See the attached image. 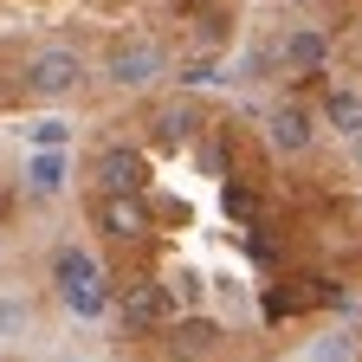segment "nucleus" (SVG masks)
I'll return each mask as SVG.
<instances>
[{
	"instance_id": "obj_9",
	"label": "nucleus",
	"mask_w": 362,
	"mask_h": 362,
	"mask_svg": "<svg viewBox=\"0 0 362 362\" xmlns=\"http://www.w3.org/2000/svg\"><path fill=\"white\" fill-rule=\"evenodd\" d=\"M26 181H33V194H59L65 188V156H33Z\"/></svg>"
},
{
	"instance_id": "obj_15",
	"label": "nucleus",
	"mask_w": 362,
	"mask_h": 362,
	"mask_svg": "<svg viewBox=\"0 0 362 362\" xmlns=\"http://www.w3.org/2000/svg\"><path fill=\"white\" fill-rule=\"evenodd\" d=\"M349 156H356V162H362V129H356V136H349Z\"/></svg>"
},
{
	"instance_id": "obj_8",
	"label": "nucleus",
	"mask_w": 362,
	"mask_h": 362,
	"mask_svg": "<svg viewBox=\"0 0 362 362\" xmlns=\"http://www.w3.org/2000/svg\"><path fill=\"white\" fill-rule=\"evenodd\" d=\"M162 310H168L162 285H129V298H123V317H129V324H156Z\"/></svg>"
},
{
	"instance_id": "obj_5",
	"label": "nucleus",
	"mask_w": 362,
	"mask_h": 362,
	"mask_svg": "<svg viewBox=\"0 0 362 362\" xmlns=\"http://www.w3.org/2000/svg\"><path fill=\"white\" fill-rule=\"evenodd\" d=\"M143 188V162L129 149H104L98 156V194H136Z\"/></svg>"
},
{
	"instance_id": "obj_1",
	"label": "nucleus",
	"mask_w": 362,
	"mask_h": 362,
	"mask_svg": "<svg viewBox=\"0 0 362 362\" xmlns=\"http://www.w3.org/2000/svg\"><path fill=\"white\" fill-rule=\"evenodd\" d=\"M84 84V52H71V45H39V52L26 59V90L45 104L71 98V90Z\"/></svg>"
},
{
	"instance_id": "obj_10",
	"label": "nucleus",
	"mask_w": 362,
	"mask_h": 362,
	"mask_svg": "<svg viewBox=\"0 0 362 362\" xmlns=\"http://www.w3.org/2000/svg\"><path fill=\"white\" fill-rule=\"evenodd\" d=\"M324 110H330V123H337L343 136L362 129V98H356V90H330V104H324Z\"/></svg>"
},
{
	"instance_id": "obj_6",
	"label": "nucleus",
	"mask_w": 362,
	"mask_h": 362,
	"mask_svg": "<svg viewBox=\"0 0 362 362\" xmlns=\"http://www.w3.org/2000/svg\"><path fill=\"white\" fill-rule=\"evenodd\" d=\"M272 143H279L285 156L310 149V117H304L298 104H285V110H272Z\"/></svg>"
},
{
	"instance_id": "obj_12",
	"label": "nucleus",
	"mask_w": 362,
	"mask_h": 362,
	"mask_svg": "<svg viewBox=\"0 0 362 362\" xmlns=\"http://www.w3.org/2000/svg\"><path fill=\"white\" fill-rule=\"evenodd\" d=\"M65 136H71V123H65V117H39V123H33V143H39V149H59Z\"/></svg>"
},
{
	"instance_id": "obj_14",
	"label": "nucleus",
	"mask_w": 362,
	"mask_h": 362,
	"mask_svg": "<svg viewBox=\"0 0 362 362\" xmlns=\"http://www.w3.org/2000/svg\"><path fill=\"white\" fill-rule=\"evenodd\" d=\"M310 362H349V337H337V343H317V349H310Z\"/></svg>"
},
{
	"instance_id": "obj_7",
	"label": "nucleus",
	"mask_w": 362,
	"mask_h": 362,
	"mask_svg": "<svg viewBox=\"0 0 362 362\" xmlns=\"http://www.w3.org/2000/svg\"><path fill=\"white\" fill-rule=\"evenodd\" d=\"M279 59L291 71H310V65H324V39H317V33H285L279 39Z\"/></svg>"
},
{
	"instance_id": "obj_11",
	"label": "nucleus",
	"mask_w": 362,
	"mask_h": 362,
	"mask_svg": "<svg viewBox=\"0 0 362 362\" xmlns=\"http://www.w3.org/2000/svg\"><path fill=\"white\" fill-rule=\"evenodd\" d=\"M26 324H33V310H26V304H13V298H0V343H13Z\"/></svg>"
},
{
	"instance_id": "obj_4",
	"label": "nucleus",
	"mask_w": 362,
	"mask_h": 362,
	"mask_svg": "<svg viewBox=\"0 0 362 362\" xmlns=\"http://www.w3.org/2000/svg\"><path fill=\"white\" fill-rule=\"evenodd\" d=\"M98 226H104L110 240H143L149 233V214H143L136 194H98Z\"/></svg>"
},
{
	"instance_id": "obj_3",
	"label": "nucleus",
	"mask_w": 362,
	"mask_h": 362,
	"mask_svg": "<svg viewBox=\"0 0 362 362\" xmlns=\"http://www.w3.org/2000/svg\"><path fill=\"white\" fill-rule=\"evenodd\" d=\"M162 45L149 39V33H123L110 52H104V78L110 84H149V78H162Z\"/></svg>"
},
{
	"instance_id": "obj_2",
	"label": "nucleus",
	"mask_w": 362,
	"mask_h": 362,
	"mask_svg": "<svg viewBox=\"0 0 362 362\" xmlns=\"http://www.w3.org/2000/svg\"><path fill=\"white\" fill-rule=\"evenodd\" d=\"M52 272H59V298H65L78 317H98V310H104V272H98V259H90V252L65 246V252L52 259Z\"/></svg>"
},
{
	"instance_id": "obj_13",
	"label": "nucleus",
	"mask_w": 362,
	"mask_h": 362,
	"mask_svg": "<svg viewBox=\"0 0 362 362\" xmlns=\"http://www.w3.org/2000/svg\"><path fill=\"white\" fill-rule=\"evenodd\" d=\"M188 123H194V110H188V104H168V110L156 117V129L168 136V143H175V136H188Z\"/></svg>"
}]
</instances>
